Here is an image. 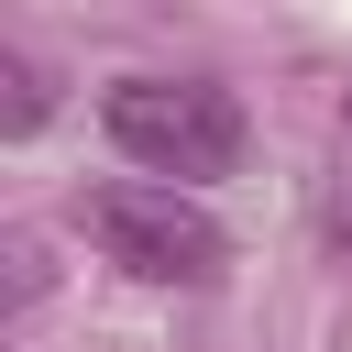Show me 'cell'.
I'll return each instance as SVG.
<instances>
[{
  "label": "cell",
  "mask_w": 352,
  "mask_h": 352,
  "mask_svg": "<svg viewBox=\"0 0 352 352\" xmlns=\"http://www.w3.org/2000/svg\"><path fill=\"white\" fill-rule=\"evenodd\" d=\"M99 132H110L154 187H198V176H231V165H242V110H231V88H209V77H132V88H110Z\"/></svg>",
  "instance_id": "6da1fadb"
},
{
  "label": "cell",
  "mask_w": 352,
  "mask_h": 352,
  "mask_svg": "<svg viewBox=\"0 0 352 352\" xmlns=\"http://www.w3.org/2000/svg\"><path fill=\"white\" fill-rule=\"evenodd\" d=\"M88 231L143 286H209L220 275V220L198 198H176V187H99L88 198Z\"/></svg>",
  "instance_id": "7a4b0ae2"
}]
</instances>
